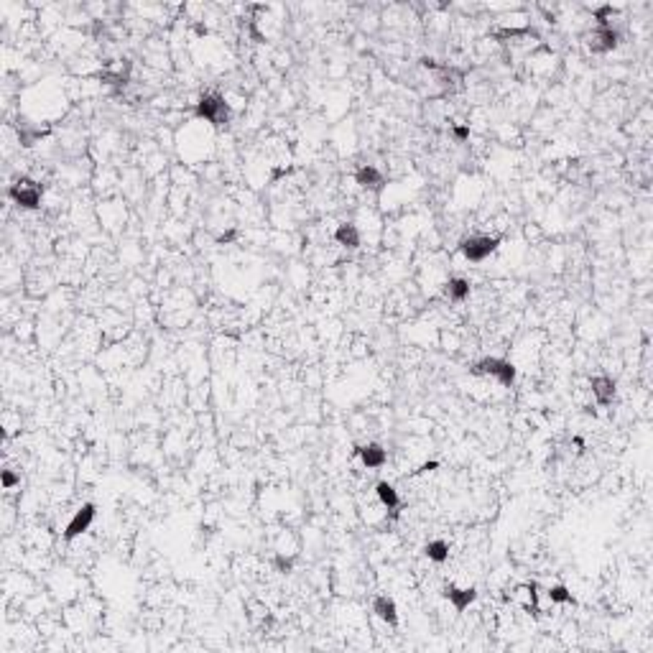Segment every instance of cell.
<instances>
[{
    "instance_id": "cell-1",
    "label": "cell",
    "mask_w": 653,
    "mask_h": 653,
    "mask_svg": "<svg viewBox=\"0 0 653 653\" xmlns=\"http://www.w3.org/2000/svg\"><path fill=\"white\" fill-rule=\"evenodd\" d=\"M194 112H197V118L207 120V123H212L214 128H222L230 123V105L225 103V97L214 95V92H207V95H202L197 100V105H194Z\"/></svg>"
},
{
    "instance_id": "cell-2",
    "label": "cell",
    "mask_w": 653,
    "mask_h": 653,
    "mask_svg": "<svg viewBox=\"0 0 653 653\" xmlns=\"http://www.w3.org/2000/svg\"><path fill=\"white\" fill-rule=\"evenodd\" d=\"M473 373L475 375H493V378L505 388H511L513 383H516V368H513V362L500 360V357H482V360L475 362Z\"/></svg>"
},
{
    "instance_id": "cell-3",
    "label": "cell",
    "mask_w": 653,
    "mask_h": 653,
    "mask_svg": "<svg viewBox=\"0 0 653 653\" xmlns=\"http://www.w3.org/2000/svg\"><path fill=\"white\" fill-rule=\"evenodd\" d=\"M498 245H500L498 237L470 235V237H464V240H459V253H462L470 263H482V260L490 258V255L498 251Z\"/></svg>"
},
{
    "instance_id": "cell-4",
    "label": "cell",
    "mask_w": 653,
    "mask_h": 653,
    "mask_svg": "<svg viewBox=\"0 0 653 653\" xmlns=\"http://www.w3.org/2000/svg\"><path fill=\"white\" fill-rule=\"evenodd\" d=\"M8 197L16 202L21 210H39L41 199H44V189L33 179H18L16 184L8 187Z\"/></svg>"
},
{
    "instance_id": "cell-5",
    "label": "cell",
    "mask_w": 653,
    "mask_h": 653,
    "mask_svg": "<svg viewBox=\"0 0 653 653\" xmlns=\"http://www.w3.org/2000/svg\"><path fill=\"white\" fill-rule=\"evenodd\" d=\"M92 520H95V503H85L77 513H74V516H71L69 523H67V528H64V538H67V541H74L77 536H82L87 528L92 526Z\"/></svg>"
},
{
    "instance_id": "cell-6",
    "label": "cell",
    "mask_w": 653,
    "mask_h": 653,
    "mask_svg": "<svg viewBox=\"0 0 653 653\" xmlns=\"http://www.w3.org/2000/svg\"><path fill=\"white\" fill-rule=\"evenodd\" d=\"M618 44H620V33L615 31L613 24H597V28L592 33V44H590L592 51L605 54V51H613Z\"/></svg>"
},
{
    "instance_id": "cell-7",
    "label": "cell",
    "mask_w": 653,
    "mask_h": 653,
    "mask_svg": "<svg viewBox=\"0 0 653 653\" xmlns=\"http://www.w3.org/2000/svg\"><path fill=\"white\" fill-rule=\"evenodd\" d=\"M441 595L455 605L457 613H464V610L477 600V590H475V587H457V584H444Z\"/></svg>"
},
{
    "instance_id": "cell-8",
    "label": "cell",
    "mask_w": 653,
    "mask_h": 653,
    "mask_svg": "<svg viewBox=\"0 0 653 653\" xmlns=\"http://www.w3.org/2000/svg\"><path fill=\"white\" fill-rule=\"evenodd\" d=\"M590 388L600 406H610L615 401V393H618V386H615V380L610 375H595L590 380Z\"/></svg>"
},
{
    "instance_id": "cell-9",
    "label": "cell",
    "mask_w": 653,
    "mask_h": 653,
    "mask_svg": "<svg viewBox=\"0 0 653 653\" xmlns=\"http://www.w3.org/2000/svg\"><path fill=\"white\" fill-rule=\"evenodd\" d=\"M355 181L368 192H383V187H386V176L370 164L360 166V169L355 171Z\"/></svg>"
},
{
    "instance_id": "cell-10",
    "label": "cell",
    "mask_w": 653,
    "mask_h": 653,
    "mask_svg": "<svg viewBox=\"0 0 653 653\" xmlns=\"http://www.w3.org/2000/svg\"><path fill=\"white\" fill-rule=\"evenodd\" d=\"M357 457H360L368 470H378V467H383L388 462V452L380 447L378 441H370V444L357 447Z\"/></svg>"
},
{
    "instance_id": "cell-11",
    "label": "cell",
    "mask_w": 653,
    "mask_h": 653,
    "mask_svg": "<svg viewBox=\"0 0 653 653\" xmlns=\"http://www.w3.org/2000/svg\"><path fill=\"white\" fill-rule=\"evenodd\" d=\"M373 613L378 615L380 620L388 622V625H398V607H396V602L391 597H386V595H378V597L373 600Z\"/></svg>"
},
{
    "instance_id": "cell-12",
    "label": "cell",
    "mask_w": 653,
    "mask_h": 653,
    "mask_svg": "<svg viewBox=\"0 0 653 653\" xmlns=\"http://www.w3.org/2000/svg\"><path fill=\"white\" fill-rule=\"evenodd\" d=\"M375 493H378V500L383 505H386L388 511H391V518H396L398 516V508H401V498H398V490L391 485V482H378L375 485Z\"/></svg>"
},
{
    "instance_id": "cell-13",
    "label": "cell",
    "mask_w": 653,
    "mask_h": 653,
    "mask_svg": "<svg viewBox=\"0 0 653 653\" xmlns=\"http://www.w3.org/2000/svg\"><path fill=\"white\" fill-rule=\"evenodd\" d=\"M334 240L345 248H360V230L355 228L353 222H342L337 230H334Z\"/></svg>"
},
{
    "instance_id": "cell-14",
    "label": "cell",
    "mask_w": 653,
    "mask_h": 653,
    "mask_svg": "<svg viewBox=\"0 0 653 653\" xmlns=\"http://www.w3.org/2000/svg\"><path fill=\"white\" fill-rule=\"evenodd\" d=\"M424 554L432 559V561H436V564H444L449 559V543L441 541V538H434V541H429L424 546Z\"/></svg>"
},
{
    "instance_id": "cell-15",
    "label": "cell",
    "mask_w": 653,
    "mask_h": 653,
    "mask_svg": "<svg viewBox=\"0 0 653 653\" xmlns=\"http://www.w3.org/2000/svg\"><path fill=\"white\" fill-rule=\"evenodd\" d=\"M447 296H449V301H464L470 296V281H467V278H449Z\"/></svg>"
},
{
    "instance_id": "cell-16",
    "label": "cell",
    "mask_w": 653,
    "mask_h": 653,
    "mask_svg": "<svg viewBox=\"0 0 653 653\" xmlns=\"http://www.w3.org/2000/svg\"><path fill=\"white\" fill-rule=\"evenodd\" d=\"M549 600L551 602H557V605H569V602H575V597H572V592L564 587V584H554V587H549Z\"/></svg>"
},
{
    "instance_id": "cell-17",
    "label": "cell",
    "mask_w": 653,
    "mask_h": 653,
    "mask_svg": "<svg viewBox=\"0 0 653 653\" xmlns=\"http://www.w3.org/2000/svg\"><path fill=\"white\" fill-rule=\"evenodd\" d=\"M0 480H3V488H6V490H13L18 482H21V477H18L13 470H8V467H6V470L0 473Z\"/></svg>"
},
{
    "instance_id": "cell-18",
    "label": "cell",
    "mask_w": 653,
    "mask_h": 653,
    "mask_svg": "<svg viewBox=\"0 0 653 653\" xmlns=\"http://www.w3.org/2000/svg\"><path fill=\"white\" fill-rule=\"evenodd\" d=\"M273 567L281 572V575H289L291 572V567H294V559H289V557H275L273 559Z\"/></svg>"
},
{
    "instance_id": "cell-19",
    "label": "cell",
    "mask_w": 653,
    "mask_h": 653,
    "mask_svg": "<svg viewBox=\"0 0 653 653\" xmlns=\"http://www.w3.org/2000/svg\"><path fill=\"white\" fill-rule=\"evenodd\" d=\"M455 135H457V141H467V138H470V128H467V126H457L455 128Z\"/></svg>"
},
{
    "instance_id": "cell-20",
    "label": "cell",
    "mask_w": 653,
    "mask_h": 653,
    "mask_svg": "<svg viewBox=\"0 0 653 653\" xmlns=\"http://www.w3.org/2000/svg\"><path fill=\"white\" fill-rule=\"evenodd\" d=\"M220 243H230V240H235V230H230V232H225V235L217 237Z\"/></svg>"
}]
</instances>
